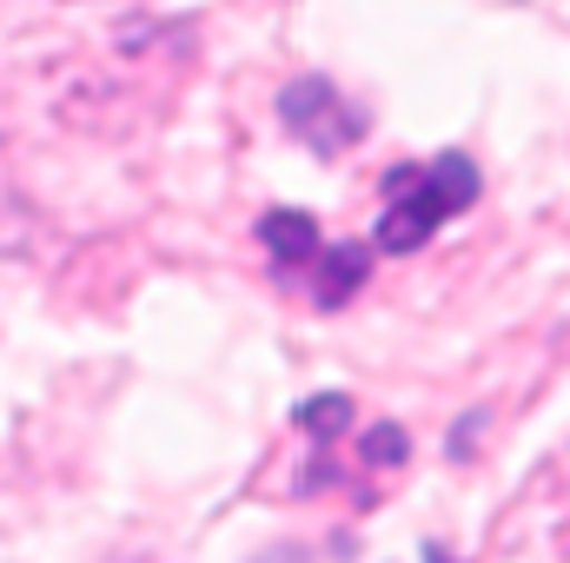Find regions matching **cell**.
I'll return each instance as SVG.
<instances>
[{
    "instance_id": "obj_4",
    "label": "cell",
    "mask_w": 570,
    "mask_h": 563,
    "mask_svg": "<svg viewBox=\"0 0 570 563\" xmlns=\"http://www.w3.org/2000/svg\"><path fill=\"white\" fill-rule=\"evenodd\" d=\"M259 239H266V253H273V266L279 273H298V266H312L318 259V226L305 219V213H266L259 219Z\"/></svg>"
},
{
    "instance_id": "obj_1",
    "label": "cell",
    "mask_w": 570,
    "mask_h": 563,
    "mask_svg": "<svg viewBox=\"0 0 570 563\" xmlns=\"http://www.w3.org/2000/svg\"><path fill=\"white\" fill-rule=\"evenodd\" d=\"M478 199V166L464 152H438V159H412L399 172H385V213L372 246L379 253H419L444 219H458Z\"/></svg>"
},
{
    "instance_id": "obj_3",
    "label": "cell",
    "mask_w": 570,
    "mask_h": 563,
    "mask_svg": "<svg viewBox=\"0 0 570 563\" xmlns=\"http://www.w3.org/2000/svg\"><path fill=\"white\" fill-rule=\"evenodd\" d=\"M372 273V246H318V259H312V305H345L358 285Z\"/></svg>"
},
{
    "instance_id": "obj_2",
    "label": "cell",
    "mask_w": 570,
    "mask_h": 563,
    "mask_svg": "<svg viewBox=\"0 0 570 563\" xmlns=\"http://www.w3.org/2000/svg\"><path fill=\"white\" fill-rule=\"evenodd\" d=\"M279 113H285V127L312 146L318 159L345 152V146L365 134V113L345 107V93H338L332 80H292V87L279 93Z\"/></svg>"
},
{
    "instance_id": "obj_5",
    "label": "cell",
    "mask_w": 570,
    "mask_h": 563,
    "mask_svg": "<svg viewBox=\"0 0 570 563\" xmlns=\"http://www.w3.org/2000/svg\"><path fill=\"white\" fill-rule=\"evenodd\" d=\"M425 563H451V557H444V551H425Z\"/></svg>"
}]
</instances>
